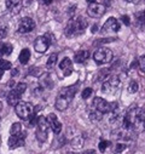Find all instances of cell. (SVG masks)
Masks as SVG:
<instances>
[{
    "label": "cell",
    "instance_id": "41",
    "mask_svg": "<svg viewBox=\"0 0 145 154\" xmlns=\"http://www.w3.org/2000/svg\"><path fill=\"white\" fill-rule=\"evenodd\" d=\"M3 56H4V55H3L1 52H0V60H3Z\"/></svg>",
    "mask_w": 145,
    "mask_h": 154
},
{
    "label": "cell",
    "instance_id": "8",
    "mask_svg": "<svg viewBox=\"0 0 145 154\" xmlns=\"http://www.w3.org/2000/svg\"><path fill=\"white\" fill-rule=\"evenodd\" d=\"M51 43H52V40L47 39V35H40L36 38L34 42V49H35V51L44 54V52H46V50L49 49Z\"/></svg>",
    "mask_w": 145,
    "mask_h": 154
},
{
    "label": "cell",
    "instance_id": "33",
    "mask_svg": "<svg viewBox=\"0 0 145 154\" xmlns=\"http://www.w3.org/2000/svg\"><path fill=\"white\" fill-rule=\"evenodd\" d=\"M111 3H113V0H104V2H103V5H104V6H110Z\"/></svg>",
    "mask_w": 145,
    "mask_h": 154
},
{
    "label": "cell",
    "instance_id": "35",
    "mask_svg": "<svg viewBox=\"0 0 145 154\" xmlns=\"http://www.w3.org/2000/svg\"><path fill=\"white\" fill-rule=\"evenodd\" d=\"M91 32H92V33H97V32H98V26H97V24H94V26L92 27Z\"/></svg>",
    "mask_w": 145,
    "mask_h": 154
},
{
    "label": "cell",
    "instance_id": "38",
    "mask_svg": "<svg viewBox=\"0 0 145 154\" xmlns=\"http://www.w3.org/2000/svg\"><path fill=\"white\" fill-rule=\"evenodd\" d=\"M86 2H87L88 4H93V3H96V0H86Z\"/></svg>",
    "mask_w": 145,
    "mask_h": 154
},
{
    "label": "cell",
    "instance_id": "5",
    "mask_svg": "<svg viewBox=\"0 0 145 154\" xmlns=\"http://www.w3.org/2000/svg\"><path fill=\"white\" fill-rule=\"evenodd\" d=\"M113 57H114L113 51L106 48H100L93 54V60L96 61L97 64H106L113 61Z\"/></svg>",
    "mask_w": 145,
    "mask_h": 154
},
{
    "label": "cell",
    "instance_id": "14",
    "mask_svg": "<svg viewBox=\"0 0 145 154\" xmlns=\"http://www.w3.org/2000/svg\"><path fill=\"white\" fill-rule=\"evenodd\" d=\"M5 4L7 10H10L11 14H15V15L18 14L23 8V3L21 0H5Z\"/></svg>",
    "mask_w": 145,
    "mask_h": 154
},
{
    "label": "cell",
    "instance_id": "25",
    "mask_svg": "<svg viewBox=\"0 0 145 154\" xmlns=\"http://www.w3.org/2000/svg\"><path fill=\"white\" fill-rule=\"evenodd\" d=\"M102 113H99L98 110H94V112H92L91 114H90V119L91 120H93V122H98V120H100L103 117H102Z\"/></svg>",
    "mask_w": 145,
    "mask_h": 154
},
{
    "label": "cell",
    "instance_id": "44",
    "mask_svg": "<svg viewBox=\"0 0 145 154\" xmlns=\"http://www.w3.org/2000/svg\"><path fill=\"white\" fill-rule=\"evenodd\" d=\"M127 2H131V0H127Z\"/></svg>",
    "mask_w": 145,
    "mask_h": 154
},
{
    "label": "cell",
    "instance_id": "17",
    "mask_svg": "<svg viewBox=\"0 0 145 154\" xmlns=\"http://www.w3.org/2000/svg\"><path fill=\"white\" fill-rule=\"evenodd\" d=\"M90 58V52L87 50H80L78 52H75L74 55V61L76 63H84Z\"/></svg>",
    "mask_w": 145,
    "mask_h": 154
},
{
    "label": "cell",
    "instance_id": "28",
    "mask_svg": "<svg viewBox=\"0 0 145 154\" xmlns=\"http://www.w3.org/2000/svg\"><path fill=\"white\" fill-rule=\"evenodd\" d=\"M125 149H126V144H123V143H117L114 146V153L115 154H119V153L123 152Z\"/></svg>",
    "mask_w": 145,
    "mask_h": 154
},
{
    "label": "cell",
    "instance_id": "26",
    "mask_svg": "<svg viewBox=\"0 0 145 154\" xmlns=\"http://www.w3.org/2000/svg\"><path fill=\"white\" fill-rule=\"evenodd\" d=\"M138 88H139V85H138L137 82H131L129 85H128V91L131 94H135L138 91Z\"/></svg>",
    "mask_w": 145,
    "mask_h": 154
},
{
    "label": "cell",
    "instance_id": "24",
    "mask_svg": "<svg viewBox=\"0 0 145 154\" xmlns=\"http://www.w3.org/2000/svg\"><path fill=\"white\" fill-rule=\"evenodd\" d=\"M92 95H93V89H92V88H86V89H84V90H82V94H81V96H82L84 100L90 98Z\"/></svg>",
    "mask_w": 145,
    "mask_h": 154
},
{
    "label": "cell",
    "instance_id": "2",
    "mask_svg": "<svg viewBox=\"0 0 145 154\" xmlns=\"http://www.w3.org/2000/svg\"><path fill=\"white\" fill-rule=\"evenodd\" d=\"M87 26H88V23L84 17H79L75 20L72 18L68 22V24L65 27V35L67 36H78L80 34H84Z\"/></svg>",
    "mask_w": 145,
    "mask_h": 154
},
{
    "label": "cell",
    "instance_id": "11",
    "mask_svg": "<svg viewBox=\"0 0 145 154\" xmlns=\"http://www.w3.org/2000/svg\"><path fill=\"white\" fill-rule=\"evenodd\" d=\"M35 28V22L30 17H23L19 22L18 26V32L19 33H29Z\"/></svg>",
    "mask_w": 145,
    "mask_h": 154
},
{
    "label": "cell",
    "instance_id": "10",
    "mask_svg": "<svg viewBox=\"0 0 145 154\" xmlns=\"http://www.w3.org/2000/svg\"><path fill=\"white\" fill-rule=\"evenodd\" d=\"M25 143V134L21 132L18 135H11L10 138H9V148L10 149H13V148H17V147H22L24 146Z\"/></svg>",
    "mask_w": 145,
    "mask_h": 154
},
{
    "label": "cell",
    "instance_id": "20",
    "mask_svg": "<svg viewBox=\"0 0 145 154\" xmlns=\"http://www.w3.org/2000/svg\"><path fill=\"white\" fill-rule=\"evenodd\" d=\"M22 132V125L19 123H13L10 128V135H18Z\"/></svg>",
    "mask_w": 145,
    "mask_h": 154
},
{
    "label": "cell",
    "instance_id": "21",
    "mask_svg": "<svg viewBox=\"0 0 145 154\" xmlns=\"http://www.w3.org/2000/svg\"><path fill=\"white\" fill-rule=\"evenodd\" d=\"M135 18H137V23L140 24V27L145 29V11L138 12V14L135 15Z\"/></svg>",
    "mask_w": 145,
    "mask_h": 154
},
{
    "label": "cell",
    "instance_id": "43",
    "mask_svg": "<svg viewBox=\"0 0 145 154\" xmlns=\"http://www.w3.org/2000/svg\"><path fill=\"white\" fill-rule=\"evenodd\" d=\"M144 128H145V123H144Z\"/></svg>",
    "mask_w": 145,
    "mask_h": 154
},
{
    "label": "cell",
    "instance_id": "37",
    "mask_svg": "<svg viewBox=\"0 0 145 154\" xmlns=\"http://www.w3.org/2000/svg\"><path fill=\"white\" fill-rule=\"evenodd\" d=\"M43 3H44L45 5H50V4L52 3V0H43Z\"/></svg>",
    "mask_w": 145,
    "mask_h": 154
},
{
    "label": "cell",
    "instance_id": "31",
    "mask_svg": "<svg viewBox=\"0 0 145 154\" xmlns=\"http://www.w3.org/2000/svg\"><path fill=\"white\" fill-rule=\"evenodd\" d=\"M121 21H122V22H123V24H126V26H129V24H131L129 17H128V16H126V15H123V16L121 17Z\"/></svg>",
    "mask_w": 145,
    "mask_h": 154
},
{
    "label": "cell",
    "instance_id": "16",
    "mask_svg": "<svg viewBox=\"0 0 145 154\" xmlns=\"http://www.w3.org/2000/svg\"><path fill=\"white\" fill-rule=\"evenodd\" d=\"M59 68H61V70L63 72V74L65 76L70 75L72 73V63H71V60L68 58V57L63 58V61L59 63Z\"/></svg>",
    "mask_w": 145,
    "mask_h": 154
},
{
    "label": "cell",
    "instance_id": "32",
    "mask_svg": "<svg viewBox=\"0 0 145 154\" xmlns=\"http://www.w3.org/2000/svg\"><path fill=\"white\" fill-rule=\"evenodd\" d=\"M6 34H7V32L5 28H0V39H5Z\"/></svg>",
    "mask_w": 145,
    "mask_h": 154
},
{
    "label": "cell",
    "instance_id": "9",
    "mask_svg": "<svg viewBox=\"0 0 145 154\" xmlns=\"http://www.w3.org/2000/svg\"><path fill=\"white\" fill-rule=\"evenodd\" d=\"M105 6L102 5V4H97V3H93V4H90L88 8H87V14L90 17H93V18H100L104 14H105Z\"/></svg>",
    "mask_w": 145,
    "mask_h": 154
},
{
    "label": "cell",
    "instance_id": "27",
    "mask_svg": "<svg viewBox=\"0 0 145 154\" xmlns=\"http://www.w3.org/2000/svg\"><path fill=\"white\" fill-rule=\"evenodd\" d=\"M109 146H111V143L109 142V141H100L99 144H98V148H99L100 152H105Z\"/></svg>",
    "mask_w": 145,
    "mask_h": 154
},
{
    "label": "cell",
    "instance_id": "13",
    "mask_svg": "<svg viewBox=\"0 0 145 154\" xmlns=\"http://www.w3.org/2000/svg\"><path fill=\"white\" fill-rule=\"evenodd\" d=\"M70 101H71L70 97H68L65 94L61 92V95H59V96L57 97V100H56V108H57L58 110H64V109L68 108Z\"/></svg>",
    "mask_w": 145,
    "mask_h": 154
},
{
    "label": "cell",
    "instance_id": "34",
    "mask_svg": "<svg viewBox=\"0 0 145 154\" xmlns=\"http://www.w3.org/2000/svg\"><path fill=\"white\" fill-rule=\"evenodd\" d=\"M17 74H18L17 68H12V69H11V76H16Z\"/></svg>",
    "mask_w": 145,
    "mask_h": 154
},
{
    "label": "cell",
    "instance_id": "30",
    "mask_svg": "<svg viewBox=\"0 0 145 154\" xmlns=\"http://www.w3.org/2000/svg\"><path fill=\"white\" fill-rule=\"evenodd\" d=\"M138 62H139V69L141 72H145V56H140L138 58Z\"/></svg>",
    "mask_w": 145,
    "mask_h": 154
},
{
    "label": "cell",
    "instance_id": "36",
    "mask_svg": "<svg viewBox=\"0 0 145 154\" xmlns=\"http://www.w3.org/2000/svg\"><path fill=\"white\" fill-rule=\"evenodd\" d=\"M82 154H96V152H94L93 149H90V150H87V152H84Z\"/></svg>",
    "mask_w": 145,
    "mask_h": 154
},
{
    "label": "cell",
    "instance_id": "42",
    "mask_svg": "<svg viewBox=\"0 0 145 154\" xmlns=\"http://www.w3.org/2000/svg\"><path fill=\"white\" fill-rule=\"evenodd\" d=\"M68 154H76V153H72V152H69Z\"/></svg>",
    "mask_w": 145,
    "mask_h": 154
},
{
    "label": "cell",
    "instance_id": "3",
    "mask_svg": "<svg viewBox=\"0 0 145 154\" xmlns=\"http://www.w3.org/2000/svg\"><path fill=\"white\" fill-rule=\"evenodd\" d=\"M15 112L17 114V117L22 120H29L31 118V115L35 114L34 106L30 102H19L15 107Z\"/></svg>",
    "mask_w": 145,
    "mask_h": 154
},
{
    "label": "cell",
    "instance_id": "15",
    "mask_svg": "<svg viewBox=\"0 0 145 154\" xmlns=\"http://www.w3.org/2000/svg\"><path fill=\"white\" fill-rule=\"evenodd\" d=\"M21 96H22V94H19L16 89H12L9 94H7V97H6V101H7V103L10 104V106H12V107H16L18 103H19V100H21Z\"/></svg>",
    "mask_w": 145,
    "mask_h": 154
},
{
    "label": "cell",
    "instance_id": "19",
    "mask_svg": "<svg viewBox=\"0 0 145 154\" xmlns=\"http://www.w3.org/2000/svg\"><path fill=\"white\" fill-rule=\"evenodd\" d=\"M12 50H13V46L9 43H1L0 44V52H1L4 56H9L12 54Z\"/></svg>",
    "mask_w": 145,
    "mask_h": 154
},
{
    "label": "cell",
    "instance_id": "29",
    "mask_svg": "<svg viewBox=\"0 0 145 154\" xmlns=\"http://www.w3.org/2000/svg\"><path fill=\"white\" fill-rule=\"evenodd\" d=\"M15 89H16L19 94H22V95H23V94L25 92V90H27V85H25L24 83H18V84L16 85V88H15Z\"/></svg>",
    "mask_w": 145,
    "mask_h": 154
},
{
    "label": "cell",
    "instance_id": "23",
    "mask_svg": "<svg viewBox=\"0 0 145 154\" xmlns=\"http://www.w3.org/2000/svg\"><path fill=\"white\" fill-rule=\"evenodd\" d=\"M0 69H3L4 72L5 70H9V69H12L11 62L7 61V60H0Z\"/></svg>",
    "mask_w": 145,
    "mask_h": 154
},
{
    "label": "cell",
    "instance_id": "7",
    "mask_svg": "<svg viewBox=\"0 0 145 154\" xmlns=\"http://www.w3.org/2000/svg\"><path fill=\"white\" fill-rule=\"evenodd\" d=\"M108 80L103 83L102 85V91L104 94H113L114 91L117 90L119 85H120V79L117 78L116 75H113V76H108Z\"/></svg>",
    "mask_w": 145,
    "mask_h": 154
},
{
    "label": "cell",
    "instance_id": "4",
    "mask_svg": "<svg viewBox=\"0 0 145 154\" xmlns=\"http://www.w3.org/2000/svg\"><path fill=\"white\" fill-rule=\"evenodd\" d=\"M49 122H47V118L45 117H39L38 119V124H36V130H35V136H36V140L39 142H45L47 140V131H49Z\"/></svg>",
    "mask_w": 145,
    "mask_h": 154
},
{
    "label": "cell",
    "instance_id": "1",
    "mask_svg": "<svg viewBox=\"0 0 145 154\" xmlns=\"http://www.w3.org/2000/svg\"><path fill=\"white\" fill-rule=\"evenodd\" d=\"M144 123H145V113L143 109L137 108V107L129 108L122 119V126L125 129H131L139 124L144 125Z\"/></svg>",
    "mask_w": 145,
    "mask_h": 154
},
{
    "label": "cell",
    "instance_id": "39",
    "mask_svg": "<svg viewBox=\"0 0 145 154\" xmlns=\"http://www.w3.org/2000/svg\"><path fill=\"white\" fill-rule=\"evenodd\" d=\"M3 74H4V70H3V69H0V79L3 78Z\"/></svg>",
    "mask_w": 145,
    "mask_h": 154
},
{
    "label": "cell",
    "instance_id": "18",
    "mask_svg": "<svg viewBox=\"0 0 145 154\" xmlns=\"http://www.w3.org/2000/svg\"><path fill=\"white\" fill-rule=\"evenodd\" d=\"M29 58H30V50L29 49H23L19 52V56H18V60H19L21 64H27Z\"/></svg>",
    "mask_w": 145,
    "mask_h": 154
},
{
    "label": "cell",
    "instance_id": "40",
    "mask_svg": "<svg viewBox=\"0 0 145 154\" xmlns=\"http://www.w3.org/2000/svg\"><path fill=\"white\" fill-rule=\"evenodd\" d=\"M1 109H3V103L0 102V110H1Z\"/></svg>",
    "mask_w": 145,
    "mask_h": 154
},
{
    "label": "cell",
    "instance_id": "6",
    "mask_svg": "<svg viewBox=\"0 0 145 154\" xmlns=\"http://www.w3.org/2000/svg\"><path fill=\"white\" fill-rule=\"evenodd\" d=\"M120 29H121L120 22L115 17H110V18H108L106 22L103 24L102 33L103 34H113V33H117Z\"/></svg>",
    "mask_w": 145,
    "mask_h": 154
},
{
    "label": "cell",
    "instance_id": "22",
    "mask_svg": "<svg viewBox=\"0 0 145 154\" xmlns=\"http://www.w3.org/2000/svg\"><path fill=\"white\" fill-rule=\"evenodd\" d=\"M57 54H52L50 57H49V60H47V63H46V66H47V68L49 69H52L53 67H55V64L57 63Z\"/></svg>",
    "mask_w": 145,
    "mask_h": 154
},
{
    "label": "cell",
    "instance_id": "12",
    "mask_svg": "<svg viewBox=\"0 0 145 154\" xmlns=\"http://www.w3.org/2000/svg\"><path fill=\"white\" fill-rule=\"evenodd\" d=\"M47 122H49L50 128H51V130L53 131V134L59 135L61 131H62V124H61V122L58 120L57 115L53 114V113L49 114V115H47Z\"/></svg>",
    "mask_w": 145,
    "mask_h": 154
}]
</instances>
